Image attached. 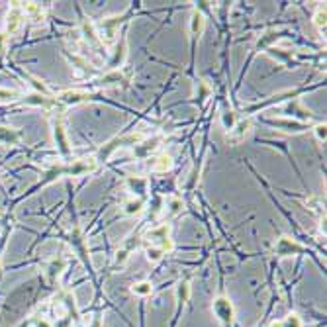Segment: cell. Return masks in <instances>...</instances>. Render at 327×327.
<instances>
[{"label": "cell", "instance_id": "obj_1", "mask_svg": "<svg viewBox=\"0 0 327 327\" xmlns=\"http://www.w3.org/2000/svg\"><path fill=\"white\" fill-rule=\"evenodd\" d=\"M141 245L145 249V257L151 262H159L167 253L173 251V239H171V226L161 224L157 228H151L143 233L141 237Z\"/></svg>", "mask_w": 327, "mask_h": 327}, {"label": "cell", "instance_id": "obj_2", "mask_svg": "<svg viewBox=\"0 0 327 327\" xmlns=\"http://www.w3.org/2000/svg\"><path fill=\"white\" fill-rule=\"evenodd\" d=\"M145 139V135L143 133H124V135H116L114 139H110L108 143H104L102 147H100V151L96 153V161L98 163H104V161H108L112 155H114V151H118V149L122 147H128V145H139L141 141Z\"/></svg>", "mask_w": 327, "mask_h": 327}, {"label": "cell", "instance_id": "obj_3", "mask_svg": "<svg viewBox=\"0 0 327 327\" xmlns=\"http://www.w3.org/2000/svg\"><path fill=\"white\" fill-rule=\"evenodd\" d=\"M212 313L215 315V319L220 321L222 327H233L235 321V310L233 304L229 302L226 296H217L212 302Z\"/></svg>", "mask_w": 327, "mask_h": 327}, {"label": "cell", "instance_id": "obj_4", "mask_svg": "<svg viewBox=\"0 0 327 327\" xmlns=\"http://www.w3.org/2000/svg\"><path fill=\"white\" fill-rule=\"evenodd\" d=\"M286 33H288V30H277V28H275V30H266V32L257 39V43L253 45V51H251V55H249V59H247V65H249L259 53H266V51L270 49L280 37H284Z\"/></svg>", "mask_w": 327, "mask_h": 327}, {"label": "cell", "instance_id": "obj_5", "mask_svg": "<svg viewBox=\"0 0 327 327\" xmlns=\"http://www.w3.org/2000/svg\"><path fill=\"white\" fill-rule=\"evenodd\" d=\"M51 128H53V139L57 143V149L63 157L71 155V145H69V139H67V131L63 126V110H57L53 120H51Z\"/></svg>", "mask_w": 327, "mask_h": 327}, {"label": "cell", "instance_id": "obj_6", "mask_svg": "<svg viewBox=\"0 0 327 327\" xmlns=\"http://www.w3.org/2000/svg\"><path fill=\"white\" fill-rule=\"evenodd\" d=\"M100 92H86V90H63L55 94L57 106H77L82 102H88L92 98H98Z\"/></svg>", "mask_w": 327, "mask_h": 327}, {"label": "cell", "instance_id": "obj_7", "mask_svg": "<svg viewBox=\"0 0 327 327\" xmlns=\"http://www.w3.org/2000/svg\"><path fill=\"white\" fill-rule=\"evenodd\" d=\"M304 253H310L308 247L300 245L296 239L286 237V235H282L277 241V245H275V255L277 257H292V255H304Z\"/></svg>", "mask_w": 327, "mask_h": 327}, {"label": "cell", "instance_id": "obj_8", "mask_svg": "<svg viewBox=\"0 0 327 327\" xmlns=\"http://www.w3.org/2000/svg\"><path fill=\"white\" fill-rule=\"evenodd\" d=\"M251 128H253L251 118H249V116H239V120L235 122V126L226 133V141L231 143V145L241 143V141L247 137V133L251 131Z\"/></svg>", "mask_w": 327, "mask_h": 327}, {"label": "cell", "instance_id": "obj_9", "mask_svg": "<svg viewBox=\"0 0 327 327\" xmlns=\"http://www.w3.org/2000/svg\"><path fill=\"white\" fill-rule=\"evenodd\" d=\"M264 124H268V126H272V128H277V130H282V131H288V133H302V131L306 130H311V124L308 122H300V120H282V118H278V120H270V118H266V120H262Z\"/></svg>", "mask_w": 327, "mask_h": 327}, {"label": "cell", "instance_id": "obj_10", "mask_svg": "<svg viewBox=\"0 0 327 327\" xmlns=\"http://www.w3.org/2000/svg\"><path fill=\"white\" fill-rule=\"evenodd\" d=\"M130 81H131V73L128 69H116V71H108L96 82H98L100 86H128Z\"/></svg>", "mask_w": 327, "mask_h": 327}, {"label": "cell", "instance_id": "obj_11", "mask_svg": "<svg viewBox=\"0 0 327 327\" xmlns=\"http://www.w3.org/2000/svg\"><path fill=\"white\" fill-rule=\"evenodd\" d=\"M67 241L71 243V247L79 253V257L82 259V262L90 268V259H88V251H86V241H84V235H82V231L79 226H75L73 231L69 233V237H67Z\"/></svg>", "mask_w": 327, "mask_h": 327}, {"label": "cell", "instance_id": "obj_12", "mask_svg": "<svg viewBox=\"0 0 327 327\" xmlns=\"http://www.w3.org/2000/svg\"><path fill=\"white\" fill-rule=\"evenodd\" d=\"M81 33H82V37H84V41L88 43V47L98 49V51L104 47V43H102V39H100L98 32H96V26H94L88 18H82L81 20Z\"/></svg>", "mask_w": 327, "mask_h": 327}, {"label": "cell", "instance_id": "obj_13", "mask_svg": "<svg viewBox=\"0 0 327 327\" xmlns=\"http://www.w3.org/2000/svg\"><path fill=\"white\" fill-rule=\"evenodd\" d=\"M126 57H128V37H126V32H124V33H122L120 43H118V45H116V49L112 51V57L108 59V71L124 69Z\"/></svg>", "mask_w": 327, "mask_h": 327}, {"label": "cell", "instance_id": "obj_14", "mask_svg": "<svg viewBox=\"0 0 327 327\" xmlns=\"http://www.w3.org/2000/svg\"><path fill=\"white\" fill-rule=\"evenodd\" d=\"M126 186H128V190L133 194V198H143V200L149 198V180L145 177H135V175L128 177Z\"/></svg>", "mask_w": 327, "mask_h": 327}, {"label": "cell", "instance_id": "obj_15", "mask_svg": "<svg viewBox=\"0 0 327 327\" xmlns=\"http://www.w3.org/2000/svg\"><path fill=\"white\" fill-rule=\"evenodd\" d=\"M67 266V259L65 257H53L49 262H47V266H45V280H47V284L53 286L55 282H57V278L63 275V270H65Z\"/></svg>", "mask_w": 327, "mask_h": 327}, {"label": "cell", "instance_id": "obj_16", "mask_svg": "<svg viewBox=\"0 0 327 327\" xmlns=\"http://www.w3.org/2000/svg\"><path fill=\"white\" fill-rule=\"evenodd\" d=\"M24 18H26L24 16V8H22L20 4H14L12 10L8 12V18H6V30H4V33H6V35H14V33L20 30Z\"/></svg>", "mask_w": 327, "mask_h": 327}, {"label": "cell", "instance_id": "obj_17", "mask_svg": "<svg viewBox=\"0 0 327 327\" xmlns=\"http://www.w3.org/2000/svg\"><path fill=\"white\" fill-rule=\"evenodd\" d=\"M204 26H206V20H204V14L200 10H194V14L190 18V37H192V49L196 45L198 37L204 32Z\"/></svg>", "mask_w": 327, "mask_h": 327}, {"label": "cell", "instance_id": "obj_18", "mask_svg": "<svg viewBox=\"0 0 327 327\" xmlns=\"http://www.w3.org/2000/svg\"><path fill=\"white\" fill-rule=\"evenodd\" d=\"M173 157L171 155H167V153H161V155H157L153 161H151V171L155 173V175H167L171 169H173Z\"/></svg>", "mask_w": 327, "mask_h": 327}, {"label": "cell", "instance_id": "obj_19", "mask_svg": "<svg viewBox=\"0 0 327 327\" xmlns=\"http://www.w3.org/2000/svg\"><path fill=\"white\" fill-rule=\"evenodd\" d=\"M163 141V137L161 135H155V137H151V139H143L139 145H135V155L137 157H147L149 153H153L155 149L159 147V143Z\"/></svg>", "mask_w": 327, "mask_h": 327}, {"label": "cell", "instance_id": "obj_20", "mask_svg": "<svg viewBox=\"0 0 327 327\" xmlns=\"http://www.w3.org/2000/svg\"><path fill=\"white\" fill-rule=\"evenodd\" d=\"M22 141V131L16 128H6V126H0V143L4 145H16Z\"/></svg>", "mask_w": 327, "mask_h": 327}, {"label": "cell", "instance_id": "obj_21", "mask_svg": "<svg viewBox=\"0 0 327 327\" xmlns=\"http://www.w3.org/2000/svg\"><path fill=\"white\" fill-rule=\"evenodd\" d=\"M284 114H288V116H296V118H300V122H308V120H313L311 118V112L310 110H306L298 100H294V102H290L286 108H284Z\"/></svg>", "mask_w": 327, "mask_h": 327}, {"label": "cell", "instance_id": "obj_22", "mask_svg": "<svg viewBox=\"0 0 327 327\" xmlns=\"http://www.w3.org/2000/svg\"><path fill=\"white\" fill-rule=\"evenodd\" d=\"M145 204H147V200H143V198H131V200H126L124 202V213L126 215H139V213L145 210Z\"/></svg>", "mask_w": 327, "mask_h": 327}, {"label": "cell", "instance_id": "obj_23", "mask_svg": "<svg viewBox=\"0 0 327 327\" xmlns=\"http://www.w3.org/2000/svg\"><path fill=\"white\" fill-rule=\"evenodd\" d=\"M24 16H28L30 20H33V22H41L43 16H45V12H43V8H41L39 4L28 2V4L24 6Z\"/></svg>", "mask_w": 327, "mask_h": 327}, {"label": "cell", "instance_id": "obj_24", "mask_svg": "<svg viewBox=\"0 0 327 327\" xmlns=\"http://www.w3.org/2000/svg\"><path fill=\"white\" fill-rule=\"evenodd\" d=\"M313 26L317 32L325 35V4H317L315 12H313Z\"/></svg>", "mask_w": 327, "mask_h": 327}, {"label": "cell", "instance_id": "obj_25", "mask_svg": "<svg viewBox=\"0 0 327 327\" xmlns=\"http://www.w3.org/2000/svg\"><path fill=\"white\" fill-rule=\"evenodd\" d=\"M151 292H153V284H151L149 280H141V282H135V284L131 286V294L141 296V298H145V296H151Z\"/></svg>", "mask_w": 327, "mask_h": 327}, {"label": "cell", "instance_id": "obj_26", "mask_svg": "<svg viewBox=\"0 0 327 327\" xmlns=\"http://www.w3.org/2000/svg\"><path fill=\"white\" fill-rule=\"evenodd\" d=\"M280 327H304V321L296 311H292V313H288L286 317L280 319Z\"/></svg>", "mask_w": 327, "mask_h": 327}, {"label": "cell", "instance_id": "obj_27", "mask_svg": "<svg viewBox=\"0 0 327 327\" xmlns=\"http://www.w3.org/2000/svg\"><path fill=\"white\" fill-rule=\"evenodd\" d=\"M210 96H212V86L206 81H198V100H200V106Z\"/></svg>", "mask_w": 327, "mask_h": 327}, {"label": "cell", "instance_id": "obj_28", "mask_svg": "<svg viewBox=\"0 0 327 327\" xmlns=\"http://www.w3.org/2000/svg\"><path fill=\"white\" fill-rule=\"evenodd\" d=\"M237 120H239V114L233 112V110H229V112H224V114H222V124H224V128H226L228 131L235 126Z\"/></svg>", "mask_w": 327, "mask_h": 327}, {"label": "cell", "instance_id": "obj_29", "mask_svg": "<svg viewBox=\"0 0 327 327\" xmlns=\"http://www.w3.org/2000/svg\"><path fill=\"white\" fill-rule=\"evenodd\" d=\"M22 96V92L18 90H10V88H0V102H12Z\"/></svg>", "mask_w": 327, "mask_h": 327}, {"label": "cell", "instance_id": "obj_30", "mask_svg": "<svg viewBox=\"0 0 327 327\" xmlns=\"http://www.w3.org/2000/svg\"><path fill=\"white\" fill-rule=\"evenodd\" d=\"M311 131H313V135L319 143H325V124H313Z\"/></svg>", "mask_w": 327, "mask_h": 327}, {"label": "cell", "instance_id": "obj_31", "mask_svg": "<svg viewBox=\"0 0 327 327\" xmlns=\"http://www.w3.org/2000/svg\"><path fill=\"white\" fill-rule=\"evenodd\" d=\"M167 206H169V213L175 215V213H179L182 210V200L180 198H169Z\"/></svg>", "mask_w": 327, "mask_h": 327}, {"label": "cell", "instance_id": "obj_32", "mask_svg": "<svg viewBox=\"0 0 327 327\" xmlns=\"http://www.w3.org/2000/svg\"><path fill=\"white\" fill-rule=\"evenodd\" d=\"M6 39H8V35L4 32H0V55H2L4 49H6Z\"/></svg>", "mask_w": 327, "mask_h": 327}, {"label": "cell", "instance_id": "obj_33", "mask_svg": "<svg viewBox=\"0 0 327 327\" xmlns=\"http://www.w3.org/2000/svg\"><path fill=\"white\" fill-rule=\"evenodd\" d=\"M35 327H53V323H51L49 319L41 317V319H37V321H35Z\"/></svg>", "mask_w": 327, "mask_h": 327}, {"label": "cell", "instance_id": "obj_34", "mask_svg": "<svg viewBox=\"0 0 327 327\" xmlns=\"http://www.w3.org/2000/svg\"><path fill=\"white\" fill-rule=\"evenodd\" d=\"M88 327H102V321H100V315L96 313L94 317H92V321L88 323Z\"/></svg>", "mask_w": 327, "mask_h": 327}, {"label": "cell", "instance_id": "obj_35", "mask_svg": "<svg viewBox=\"0 0 327 327\" xmlns=\"http://www.w3.org/2000/svg\"><path fill=\"white\" fill-rule=\"evenodd\" d=\"M261 327H262V325H261Z\"/></svg>", "mask_w": 327, "mask_h": 327}]
</instances>
